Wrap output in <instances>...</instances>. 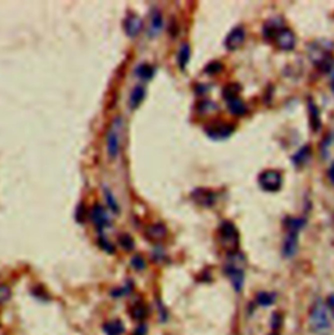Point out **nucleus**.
<instances>
[{
  "label": "nucleus",
  "instance_id": "1",
  "mask_svg": "<svg viewBox=\"0 0 334 335\" xmlns=\"http://www.w3.org/2000/svg\"><path fill=\"white\" fill-rule=\"evenodd\" d=\"M308 55L315 65L323 72L331 71L333 67V46L329 41L319 39L310 44Z\"/></svg>",
  "mask_w": 334,
  "mask_h": 335
},
{
  "label": "nucleus",
  "instance_id": "2",
  "mask_svg": "<svg viewBox=\"0 0 334 335\" xmlns=\"http://www.w3.org/2000/svg\"><path fill=\"white\" fill-rule=\"evenodd\" d=\"M217 239L222 247V249L229 254H234L239 252V231L238 227L231 220H222L217 230Z\"/></svg>",
  "mask_w": 334,
  "mask_h": 335
},
{
  "label": "nucleus",
  "instance_id": "3",
  "mask_svg": "<svg viewBox=\"0 0 334 335\" xmlns=\"http://www.w3.org/2000/svg\"><path fill=\"white\" fill-rule=\"evenodd\" d=\"M244 265H246V261H244L243 254L237 252L234 254H229V258H227V262L223 268L225 274L227 275V278L231 282L234 290L237 292L242 291L244 285Z\"/></svg>",
  "mask_w": 334,
  "mask_h": 335
},
{
  "label": "nucleus",
  "instance_id": "4",
  "mask_svg": "<svg viewBox=\"0 0 334 335\" xmlns=\"http://www.w3.org/2000/svg\"><path fill=\"white\" fill-rule=\"evenodd\" d=\"M310 328L318 335H325L331 332L332 324L327 305L321 300H316L310 311Z\"/></svg>",
  "mask_w": 334,
  "mask_h": 335
},
{
  "label": "nucleus",
  "instance_id": "5",
  "mask_svg": "<svg viewBox=\"0 0 334 335\" xmlns=\"http://www.w3.org/2000/svg\"><path fill=\"white\" fill-rule=\"evenodd\" d=\"M123 128V120L120 116L112 120L111 126L108 128L107 137H106V148H107V154L111 160H115L119 154L120 149V133Z\"/></svg>",
  "mask_w": 334,
  "mask_h": 335
},
{
  "label": "nucleus",
  "instance_id": "6",
  "mask_svg": "<svg viewBox=\"0 0 334 335\" xmlns=\"http://www.w3.org/2000/svg\"><path fill=\"white\" fill-rule=\"evenodd\" d=\"M257 183L261 189L265 192H278L284 184V176L277 169H264L263 172H260L257 176Z\"/></svg>",
  "mask_w": 334,
  "mask_h": 335
},
{
  "label": "nucleus",
  "instance_id": "7",
  "mask_svg": "<svg viewBox=\"0 0 334 335\" xmlns=\"http://www.w3.org/2000/svg\"><path fill=\"white\" fill-rule=\"evenodd\" d=\"M235 131V126L229 122H222V120H214L210 122L204 127V132L214 141H222V140L229 139Z\"/></svg>",
  "mask_w": 334,
  "mask_h": 335
},
{
  "label": "nucleus",
  "instance_id": "8",
  "mask_svg": "<svg viewBox=\"0 0 334 335\" xmlns=\"http://www.w3.org/2000/svg\"><path fill=\"white\" fill-rule=\"evenodd\" d=\"M274 43L277 44V47L282 51H291L295 48L297 44V37L291 29L286 26H282L277 31L276 37H274Z\"/></svg>",
  "mask_w": 334,
  "mask_h": 335
},
{
  "label": "nucleus",
  "instance_id": "9",
  "mask_svg": "<svg viewBox=\"0 0 334 335\" xmlns=\"http://www.w3.org/2000/svg\"><path fill=\"white\" fill-rule=\"evenodd\" d=\"M191 198L199 206L212 207L217 201V193L209 188H195L191 192Z\"/></svg>",
  "mask_w": 334,
  "mask_h": 335
},
{
  "label": "nucleus",
  "instance_id": "10",
  "mask_svg": "<svg viewBox=\"0 0 334 335\" xmlns=\"http://www.w3.org/2000/svg\"><path fill=\"white\" fill-rule=\"evenodd\" d=\"M299 245V231L286 230V236L282 244V256L285 258H291L295 256Z\"/></svg>",
  "mask_w": 334,
  "mask_h": 335
},
{
  "label": "nucleus",
  "instance_id": "11",
  "mask_svg": "<svg viewBox=\"0 0 334 335\" xmlns=\"http://www.w3.org/2000/svg\"><path fill=\"white\" fill-rule=\"evenodd\" d=\"M246 39V30L243 26H235L233 30L227 34L225 39V47L229 51H235L243 44Z\"/></svg>",
  "mask_w": 334,
  "mask_h": 335
},
{
  "label": "nucleus",
  "instance_id": "12",
  "mask_svg": "<svg viewBox=\"0 0 334 335\" xmlns=\"http://www.w3.org/2000/svg\"><path fill=\"white\" fill-rule=\"evenodd\" d=\"M307 111L308 116H310V126L312 128L315 133L320 132L321 127H323V122H321V114L320 109L318 107V105L315 103V101L312 98L307 99Z\"/></svg>",
  "mask_w": 334,
  "mask_h": 335
},
{
  "label": "nucleus",
  "instance_id": "13",
  "mask_svg": "<svg viewBox=\"0 0 334 335\" xmlns=\"http://www.w3.org/2000/svg\"><path fill=\"white\" fill-rule=\"evenodd\" d=\"M90 218H91V220H93L94 226L97 227L99 231H102L103 228H106V227H108L110 224H111L107 213H106L103 206L99 205V203H97L95 206H93V209H91V211H90Z\"/></svg>",
  "mask_w": 334,
  "mask_h": 335
},
{
  "label": "nucleus",
  "instance_id": "14",
  "mask_svg": "<svg viewBox=\"0 0 334 335\" xmlns=\"http://www.w3.org/2000/svg\"><path fill=\"white\" fill-rule=\"evenodd\" d=\"M167 236V227L163 223H153L149 224L145 228V237L149 241H162Z\"/></svg>",
  "mask_w": 334,
  "mask_h": 335
},
{
  "label": "nucleus",
  "instance_id": "15",
  "mask_svg": "<svg viewBox=\"0 0 334 335\" xmlns=\"http://www.w3.org/2000/svg\"><path fill=\"white\" fill-rule=\"evenodd\" d=\"M163 29V16L159 9H153L150 14V21H149L148 27V37L155 38L158 37L159 33Z\"/></svg>",
  "mask_w": 334,
  "mask_h": 335
},
{
  "label": "nucleus",
  "instance_id": "16",
  "mask_svg": "<svg viewBox=\"0 0 334 335\" xmlns=\"http://www.w3.org/2000/svg\"><path fill=\"white\" fill-rule=\"evenodd\" d=\"M142 20L137 14H128L124 20V31L131 38L137 37L142 29Z\"/></svg>",
  "mask_w": 334,
  "mask_h": 335
},
{
  "label": "nucleus",
  "instance_id": "17",
  "mask_svg": "<svg viewBox=\"0 0 334 335\" xmlns=\"http://www.w3.org/2000/svg\"><path fill=\"white\" fill-rule=\"evenodd\" d=\"M311 157H312V148L308 144V145L302 146L301 149L291 157V162L295 167H303L311 160Z\"/></svg>",
  "mask_w": 334,
  "mask_h": 335
},
{
  "label": "nucleus",
  "instance_id": "18",
  "mask_svg": "<svg viewBox=\"0 0 334 335\" xmlns=\"http://www.w3.org/2000/svg\"><path fill=\"white\" fill-rule=\"evenodd\" d=\"M189 60H191V46L188 42H183L178 50V54H176V61H178L180 71H186Z\"/></svg>",
  "mask_w": 334,
  "mask_h": 335
},
{
  "label": "nucleus",
  "instance_id": "19",
  "mask_svg": "<svg viewBox=\"0 0 334 335\" xmlns=\"http://www.w3.org/2000/svg\"><path fill=\"white\" fill-rule=\"evenodd\" d=\"M146 90L142 85H136L135 88L132 89L131 95H129V107L132 110H136L145 99Z\"/></svg>",
  "mask_w": 334,
  "mask_h": 335
},
{
  "label": "nucleus",
  "instance_id": "20",
  "mask_svg": "<svg viewBox=\"0 0 334 335\" xmlns=\"http://www.w3.org/2000/svg\"><path fill=\"white\" fill-rule=\"evenodd\" d=\"M148 307H146L145 303L142 302L135 303L129 309V316L132 317V320H135L137 322L145 321V319L148 317Z\"/></svg>",
  "mask_w": 334,
  "mask_h": 335
},
{
  "label": "nucleus",
  "instance_id": "21",
  "mask_svg": "<svg viewBox=\"0 0 334 335\" xmlns=\"http://www.w3.org/2000/svg\"><path fill=\"white\" fill-rule=\"evenodd\" d=\"M227 110L231 115L234 116H242L247 112V105L243 102V99L235 98L227 102Z\"/></svg>",
  "mask_w": 334,
  "mask_h": 335
},
{
  "label": "nucleus",
  "instance_id": "22",
  "mask_svg": "<svg viewBox=\"0 0 334 335\" xmlns=\"http://www.w3.org/2000/svg\"><path fill=\"white\" fill-rule=\"evenodd\" d=\"M135 75L139 78L144 80V81H149L152 80L155 75V68L152 64L148 63H142L135 68Z\"/></svg>",
  "mask_w": 334,
  "mask_h": 335
},
{
  "label": "nucleus",
  "instance_id": "23",
  "mask_svg": "<svg viewBox=\"0 0 334 335\" xmlns=\"http://www.w3.org/2000/svg\"><path fill=\"white\" fill-rule=\"evenodd\" d=\"M106 335H122L125 332V328L120 320H114V321H107L102 326Z\"/></svg>",
  "mask_w": 334,
  "mask_h": 335
},
{
  "label": "nucleus",
  "instance_id": "24",
  "mask_svg": "<svg viewBox=\"0 0 334 335\" xmlns=\"http://www.w3.org/2000/svg\"><path fill=\"white\" fill-rule=\"evenodd\" d=\"M242 90H243V89H242V86H240L239 84H237V82H231V84H227L222 90L223 99H225L226 102H229V101H231V99L239 98Z\"/></svg>",
  "mask_w": 334,
  "mask_h": 335
},
{
  "label": "nucleus",
  "instance_id": "25",
  "mask_svg": "<svg viewBox=\"0 0 334 335\" xmlns=\"http://www.w3.org/2000/svg\"><path fill=\"white\" fill-rule=\"evenodd\" d=\"M217 103L216 102L210 101V99H201L196 103V111L201 114V115H208L210 112L216 111Z\"/></svg>",
  "mask_w": 334,
  "mask_h": 335
},
{
  "label": "nucleus",
  "instance_id": "26",
  "mask_svg": "<svg viewBox=\"0 0 334 335\" xmlns=\"http://www.w3.org/2000/svg\"><path fill=\"white\" fill-rule=\"evenodd\" d=\"M286 230L299 231L306 226V218H298V217H286L284 222Z\"/></svg>",
  "mask_w": 334,
  "mask_h": 335
},
{
  "label": "nucleus",
  "instance_id": "27",
  "mask_svg": "<svg viewBox=\"0 0 334 335\" xmlns=\"http://www.w3.org/2000/svg\"><path fill=\"white\" fill-rule=\"evenodd\" d=\"M257 304L261 305V307H269V305L273 304L276 302V294L273 292H259L256 296Z\"/></svg>",
  "mask_w": 334,
  "mask_h": 335
},
{
  "label": "nucleus",
  "instance_id": "28",
  "mask_svg": "<svg viewBox=\"0 0 334 335\" xmlns=\"http://www.w3.org/2000/svg\"><path fill=\"white\" fill-rule=\"evenodd\" d=\"M118 243L119 245L124 249V251H132L133 248H135V240H133V237L128 234H122L119 235L118 237Z\"/></svg>",
  "mask_w": 334,
  "mask_h": 335
},
{
  "label": "nucleus",
  "instance_id": "29",
  "mask_svg": "<svg viewBox=\"0 0 334 335\" xmlns=\"http://www.w3.org/2000/svg\"><path fill=\"white\" fill-rule=\"evenodd\" d=\"M222 71H223V64L218 60L210 61V63H208L206 67L204 68V72L209 76H216L218 75V73H221Z\"/></svg>",
  "mask_w": 334,
  "mask_h": 335
},
{
  "label": "nucleus",
  "instance_id": "30",
  "mask_svg": "<svg viewBox=\"0 0 334 335\" xmlns=\"http://www.w3.org/2000/svg\"><path fill=\"white\" fill-rule=\"evenodd\" d=\"M103 193H105V200H106V202H107V206L110 207V209H111L115 214H118L119 205H118V202H116V198L114 197L111 190L108 189V188H105Z\"/></svg>",
  "mask_w": 334,
  "mask_h": 335
},
{
  "label": "nucleus",
  "instance_id": "31",
  "mask_svg": "<svg viewBox=\"0 0 334 335\" xmlns=\"http://www.w3.org/2000/svg\"><path fill=\"white\" fill-rule=\"evenodd\" d=\"M131 266L135 269V270L141 271V270H144V269H145L146 262H145V260H144V257H142V256H140V254H136V256H133V257H132Z\"/></svg>",
  "mask_w": 334,
  "mask_h": 335
},
{
  "label": "nucleus",
  "instance_id": "32",
  "mask_svg": "<svg viewBox=\"0 0 334 335\" xmlns=\"http://www.w3.org/2000/svg\"><path fill=\"white\" fill-rule=\"evenodd\" d=\"M98 244H99V247H101L105 252H107V253L112 254L115 252V247L107 240V239H106L105 236H101L98 239Z\"/></svg>",
  "mask_w": 334,
  "mask_h": 335
},
{
  "label": "nucleus",
  "instance_id": "33",
  "mask_svg": "<svg viewBox=\"0 0 334 335\" xmlns=\"http://www.w3.org/2000/svg\"><path fill=\"white\" fill-rule=\"evenodd\" d=\"M10 298V288L5 285H0V303H5Z\"/></svg>",
  "mask_w": 334,
  "mask_h": 335
},
{
  "label": "nucleus",
  "instance_id": "34",
  "mask_svg": "<svg viewBox=\"0 0 334 335\" xmlns=\"http://www.w3.org/2000/svg\"><path fill=\"white\" fill-rule=\"evenodd\" d=\"M332 144V135H328L327 137L324 139V141L321 143V153H323V156H325V152H327L328 149H329V146H331Z\"/></svg>",
  "mask_w": 334,
  "mask_h": 335
},
{
  "label": "nucleus",
  "instance_id": "35",
  "mask_svg": "<svg viewBox=\"0 0 334 335\" xmlns=\"http://www.w3.org/2000/svg\"><path fill=\"white\" fill-rule=\"evenodd\" d=\"M327 308L331 311V315L334 317V294L329 295L327 299Z\"/></svg>",
  "mask_w": 334,
  "mask_h": 335
},
{
  "label": "nucleus",
  "instance_id": "36",
  "mask_svg": "<svg viewBox=\"0 0 334 335\" xmlns=\"http://www.w3.org/2000/svg\"><path fill=\"white\" fill-rule=\"evenodd\" d=\"M146 333H148V329H146V326L144 324H141L139 328L135 329V332H133L132 335H146Z\"/></svg>",
  "mask_w": 334,
  "mask_h": 335
},
{
  "label": "nucleus",
  "instance_id": "37",
  "mask_svg": "<svg viewBox=\"0 0 334 335\" xmlns=\"http://www.w3.org/2000/svg\"><path fill=\"white\" fill-rule=\"evenodd\" d=\"M328 177H329V180H331V183L334 184V162L332 163L329 169H328Z\"/></svg>",
  "mask_w": 334,
  "mask_h": 335
},
{
  "label": "nucleus",
  "instance_id": "38",
  "mask_svg": "<svg viewBox=\"0 0 334 335\" xmlns=\"http://www.w3.org/2000/svg\"><path fill=\"white\" fill-rule=\"evenodd\" d=\"M331 89H332V92L334 93V63H333V67H332V69H331Z\"/></svg>",
  "mask_w": 334,
  "mask_h": 335
},
{
  "label": "nucleus",
  "instance_id": "39",
  "mask_svg": "<svg viewBox=\"0 0 334 335\" xmlns=\"http://www.w3.org/2000/svg\"><path fill=\"white\" fill-rule=\"evenodd\" d=\"M270 335H278V334H277V333H273V334H270Z\"/></svg>",
  "mask_w": 334,
  "mask_h": 335
}]
</instances>
